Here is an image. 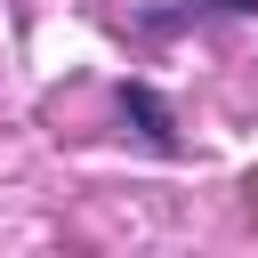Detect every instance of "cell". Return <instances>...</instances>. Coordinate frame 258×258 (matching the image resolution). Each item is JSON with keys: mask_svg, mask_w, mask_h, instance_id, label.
I'll use <instances>...</instances> for the list:
<instances>
[{"mask_svg": "<svg viewBox=\"0 0 258 258\" xmlns=\"http://www.w3.org/2000/svg\"><path fill=\"white\" fill-rule=\"evenodd\" d=\"M121 105H129V113H137V129H145V137H153V145H161V153H169V145H177V129H169V105H161V97H153V89H121Z\"/></svg>", "mask_w": 258, "mask_h": 258, "instance_id": "6da1fadb", "label": "cell"}, {"mask_svg": "<svg viewBox=\"0 0 258 258\" xmlns=\"http://www.w3.org/2000/svg\"><path fill=\"white\" fill-rule=\"evenodd\" d=\"M218 8H258V0H218Z\"/></svg>", "mask_w": 258, "mask_h": 258, "instance_id": "7a4b0ae2", "label": "cell"}]
</instances>
